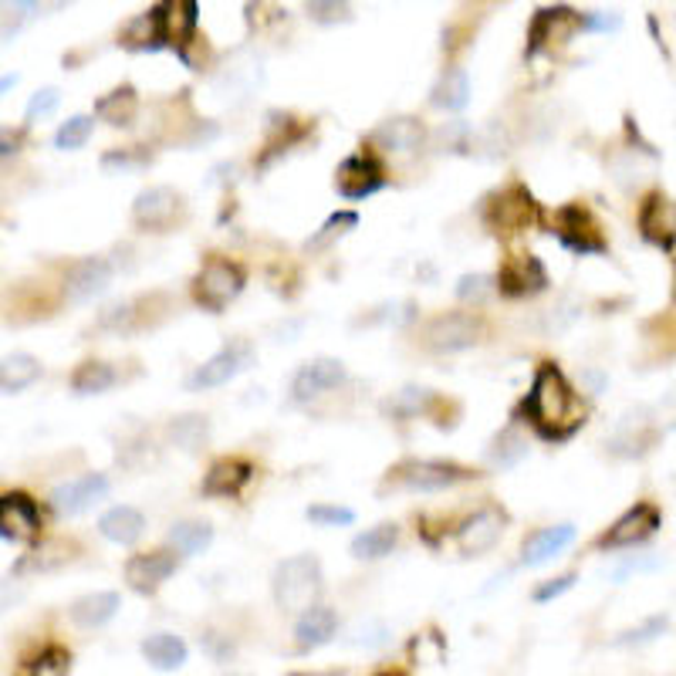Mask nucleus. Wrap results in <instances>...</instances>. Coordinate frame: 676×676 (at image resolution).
I'll return each instance as SVG.
<instances>
[{
    "instance_id": "nucleus-1",
    "label": "nucleus",
    "mask_w": 676,
    "mask_h": 676,
    "mask_svg": "<svg viewBox=\"0 0 676 676\" xmlns=\"http://www.w3.org/2000/svg\"><path fill=\"white\" fill-rule=\"evenodd\" d=\"M525 416L545 440H568L585 427V402L555 362L538 366L525 396Z\"/></svg>"
},
{
    "instance_id": "nucleus-2",
    "label": "nucleus",
    "mask_w": 676,
    "mask_h": 676,
    "mask_svg": "<svg viewBox=\"0 0 676 676\" xmlns=\"http://www.w3.org/2000/svg\"><path fill=\"white\" fill-rule=\"evenodd\" d=\"M325 592L321 561L315 555H291L271 575V596L281 613H305Z\"/></svg>"
},
{
    "instance_id": "nucleus-3",
    "label": "nucleus",
    "mask_w": 676,
    "mask_h": 676,
    "mask_svg": "<svg viewBox=\"0 0 676 676\" xmlns=\"http://www.w3.org/2000/svg\"><path fill=\"white\" fill-rule=\"evenodd\" d=\"M480 220L497 237H518L541 220V207L525 183H507L480 200Z\"/></svg>"
},
{
    "instance_id": "nucleus-4",
    "label": "nucleus",
    "mask_w": 676,
    "mask_h": 676,
    "mask_svg": "<svg viewBox=\"0 0 676 676\" xmlns=\"http://www.w3.org/2000/svg\"><path fill=\"white\" fill-rule=\"evenodd\" d=\"M480 474L457 464V460H399L396 467H389L386 474V487L392 490H409V494H437V490H450L457 484L477 480Z\"/></svg>"
},
{
    "instance_id": "nucleus-5",
    "label": "nucleus",
    "mask_w": 676,
    "mask_h": 676,
    "mask_svg": "<svg viewBox=\"0 0 676 676\" xmlns=\"http://www.w3.org/2000/svg\"><path fill=\"white\" fill-rule=\"evenodd\" d=\"M484 318L474 311H444L419 328V346L434 356H457L484 342Z\"/></svg>"
},
{
    "instance_id": "nucleus-6",
    "label": "nucleus",
    "mask_w": 676,
    "mask_h": 676,
    "mask_svg": "<svg viewBox=\"0 0 676 676\" xmlns=\"http://www.w3.org/2000/svg\"><path fill=\"white\" fill-rule=\"evenodd\" d=\"M247 285V275L237 261L230 258H220V254H213V258H207L193 278V301L210 311V315H220L223 308H230L240 291Z\"/></svg>"
},
{
    "instance_id": "nucleus-7",
    "label": "nucleus",
    "mask_w": 676,
    "mask_h": 676,
    "mask_svg": "<svg viewBox=\"0 0 676 676\" xmlns=\"http://www.w3.org/2000/svg\"><path fill=\"white\" fill-rule=\"evenodd\" d=\"M551 233L561 240L565 250L578 254V258H588V254H606L609 240L603 233V223L596 220L588 207L581 203H565L561 210H555L551 220Z\"/></svg>"
},
{
    "instance_id": "nucleus-8",
    "label": "nucleus",
    "mask_w": 676,
    "mask_h": 676,
    "mask_svg": "<svg viewBox=\"0 0 676 676\" xmlns=\"http://www.w3.org/2000/svg\"><path fill=\"white\" fill-rule=\"evenodd\" d=\"M187 217V200L173 187H146L132 200V223L142 233H169L177 230Z\"/></svg>"
},
{
    "instance_id": "nucleus-9",
    "label": "nucleus",
    "mask_w": 676,
    "mask_h": 676,
    "mask_svg": "<svg viewBox=\"0 0 676 676\" xmlns=\"http://www.w3.org/2000/svg\"><path fill=\"white\" fill-rule=\"evenodd\" d=\"M386 187V166L379 159L376 149H359L352 156H346L335 169V190L342 200H369Z\"/></svg>"
},
{
    "instance_id": "nucleus-10",
    "label": "nucleus",
    "mask_w": 676,
    "mask_h": 676,
    "mask_svg": "<svg viewBox=\"0 0 676 676\" xmlns=\"http://www.w3.org/2000/svg\"><path fill=\"white\" fill-rule=\"evenodd\" d=\"M581 31V14L555 4V8H538L531 24H528V44H525V58H541L555 48H565L575 34Z\"/></svg>"
},
{
    "instance_id": "nucleus-11",
    "label": "nucleus",
    "mask_w": 676,
    "mask_h": 676,
    "mask_svg": "<svg viewBox=\"0 0 676 676\" xmlns=\"http://www.w3.org/2000/svg\"><path fill=\"white\" fill-rule=\"evenodd\" d=\"M254 366V346L247 338H233L223 349H217L203 366L193 369V376L187 379L190 392H207V389H220L230 379H237L240 372H247Z\"/></svg>"
},
{
    "instance_id": "nucleus-12",
    "label": "nucleus",
    "mask_w": 676,
    "mask_h": 676,
    "mask_svg": "<svg viewBox=\"0 0 676 676\" xmlns=\"http://www.w3.org/2000/svg\"><path fill=\"white\" fill-rule=\"evenodd\" d=\"M41 528H44V515L31 494L24 490L0 494V541L31 545L41 538Z\"/></svg>"
},
{
    "instance_id": "nucleus-13",
    "label": "nucleus",
    "mask_w": 676,
    "mask_h": 676,
    "mask_svg": "<svg viewBox=\"0 0 676 676\" xmlns=\"http://www.w3.org/2000/svg\"><path fill=\"white\" fill-rule=\"evenodd\" d=\"M116 281V265L102 254H89V258H78L68 265L61 291L71 305H89L96 298H102Z\"/></svg>"
},
{
    "instance_id": "nucleus-14",
    "label": "nucleus",
    "mask_w": 676,
    "mask_h": 676,
    "mask_svg": "<svg viewBox=\"0 0 676 676\" xmlns=\"http://www.w3.org/2000/svg\"><path fill=\"white\" fill-rule=\"evenodd\" d=\"M166 311H169V305L162 295H142V298H129V301L106 308L96 318V328L109 331V335H136V331L159 325L166 318Z\"/></svg>"
},
{
    "instance_id": "nucleus-15",
    "label": "nucleus",
    "mask_w": 676,
    "mask_h": 676,
    "mask_svg": "<svg viewBox=\"0 0 676 676\" xmlns=\"http://www.w3.org/2000/svg\"><path fill=\"white\" fill-rule=\"evenodd\" d=\"M349 379V369L342 359H328V356H318V359H308L305 366H298V372L291 376V402L295 406H308L328 392H335L338 386H346Z\"/></svg>"
},
{
    "instance_id": "nucleus-16",
    "label": "nucleus",
    "mask_w": 676,
    "mask_h": 676,
    "mask_svg": "<svg viewBox=\"0 0 676 676\" xmlns=\"http://www.w3.org/2000/svg\"><path fill=\"white\" fill-rule=\"evenodd\" d=\"M112 484L106 474L92 470V474H78L71 480H61L54 490H51V507L61 515V518H78L84 511H92L96 504H102L109 497Z\"/></svg>"
},
{
    "instance_id": "nucleus-17",
    "label": "nucleus",
    "mask_w": 676,
    "mask_h": 676,
    "mask_svg": "<svg viewBox=\"0 0 676 676\" xmlns=\"http://www.w3.org/2000/svg\"><path fill=\"white\" fill-rule=\"evenodd\" d=\"M149 18L156 24V34H159L162 48L183 51L197 34L200 4H197V0H159V4L149 11Z\"/></svg>"
},
{
    "instance_id": "nucleus-18",
    "label": "nucleus",
    "mask_w": 676,
    "mask_h": 676,
    "mask_svg": "<svg viewBox=\"0 0 676 676\" xmlns=\"http://www.w3.org/2000/svg\"><path fill=\"white\" fill-rule=\"evenodd\" d=\"M494 285L504 298H531V295H541L548 288V271L528 250L507 254L497 268V275H494Z\"/></svg>"
},
{
    "instance_id": "nucleus-19",
    "label": "nucleus",
    "mask_w": 676,
    "mask_h": 676,
    "mask_svg": "<svg viewBox=\"0 0 676 676\" xmlns=\"http://www.w3.org/2000/svg\"><path fill=\"white\" fill-rule=\"evenodd\" d=\"M180 568V555L173 548H156V551H136L129 555L122 575H126V585L139 596H156V592L177 575Z\"/></svg>"
},
{
    "instance_id": "nucleus-20",
    "label": "nucleus",
    "mask_w": 676,
    "mask_h": 676,
    "mask_svg": "<svg viewBox=\"0 0 676 676\" xmlns=\"http://www.w3.org/2000/svg\"><path fill=\"white\" fill-rule=\"evenodd\" d=\"M659 525H663V518H659V507L656 504H636V507H629V511L599 538V548H606V551H619V548H636V545H643V541H649L656 531H659Z\"/></svg>"
},
{
    "instance_id": "nucleus-21",
    "label": "nucleus",
    "mask_w": 676,
    "mask_h": 676,
    "mask_svg": "<svg viewBox=\"0 0 676 676\" xmlns=\"http://www.w3.org/2000/svg\"><path fill=\"white\" fill-rule=\"evenodd\" d=\"M504 528H507V515L494 504H484L457 525V548L464 555H484L500 541Z\"/></svg>"
},
{
    "instance_id": "nucleus-22",
    "label": "nucleus",
    "mask_w": 676,
    "mask_h": 676,
    "mask_svg": "<svg viewBox=\"0 0 676 676\" xmlns=\"http://www.w3.org/2000/svg\"><path fill=\"white\" fill-rule=\"evenodd\" d=\"M639 233L659 247L669 250L676 243V203L666 193H649L639 207Z\"/></svg>"
},
{
    "instance_id": "nucleus-23",
    "label": "nucleus",
    "mask_w": 676,
    "mask_h": 676,
    "mask_svg": "<svg viewBox=\"0 0 676 676\" xmlns=\"http://www.w3.org/2000/svg\"><path fill=\"white\" fill-rule=\"evenodd\" d=\"M250 480H254V464L250 460H243V457H220L203 474L200 490L207 497H237V494H243V487Z\"/></svg>"
},
{
    "instance_id": "nucleus-24",
    "label": "nucleus",
    "mask_w": 676,
    "mask_h": 676,
    "mask_svg": "<svg viewBox=\"0 0 676 676\" xmlns=\"http://www.w3.org/2000/svg\"><path fill=\"white\" fill-rule=\"evenodd\" d=\"M379 152H392V156H409V152H419L422 142H427V129H422L419 119L412 116H399V119H389L382 122L372 139H369Z\"/></svg>"
},
{
    "instance_id": "nucleus-25",
    "label": "nucleus",
    "mask_w": 676,
    "mask_h": 676,
    "mask_svg": "<svg viewBox=\"0 0 676 676\" xmlns=\"http://www.w3.org/2000/svg\"><path fill=\"white\" fill-rule=\"evenodd\" d=\"M656 437H659V434H656V427H653L649 412L639 409V412H629V416L619 422V430H616L613 440H609V450H613L616 457H643V454L653 450Z\"/></svg>"
},
{
    "instance_id": "nucleus-26",
    "label": "nucleus",
    "mask_w": 676,
    "mask_h": 676,
    "mask_svg": "<svg viewBox=\"0 0 676 676\" xmlns=\"http://www.w3.org/2000/svg\"><path fill=\"white\" fill-rule=\"evenodd\" d=\"M122 609L119 592H89V596H78L68 606V616L78 629H102L109 626Z\"/></svg>"
},
{
    "instance_id": "nucleus-27",
    "label": "nucleus",
    "mask_w": 676,
    "mask_h": 676,
    "mask_svg": "<svg viewBox=\"0 0 676 676\" xmlns=\"http://www.w3.org/2000/svg\"><path fill=\"white\" fill-rule=\"evenodd\" d=\"M571 541H575V525H568V521L538 528V531H535L531 538H525V545H521V565H528V568L548 565V561L558 558Z\"/></svg>"
},
{
    "instance_id": "nucleus-28",
    "label": "nucleus",
    "mask_w": 676,
    "mask_h": 676,
    "mask_svg": "<svg viewBox=\"0 0 676 676\" xmlns=\"http://www.w3.org/2000/svg\"><path fill=\"white\" fill-rule=\"evenodd\" d=\"M338 633V613L331 606H321L315 603L311 609L298 613V623H295V643L298 649H321L335 639Z\"/></svg>"
},
{
    "instance_id": "nucleus-29",
    "label": "nucleus",
    "mask_w": 676,
    "mask_h": 676,
    "mask_svg": "<svg viewBox=\"0 0 676 676\" xmlns=\"http://www.w3.org/2000/svg\"><path fill=\"white\" fill-rule=\"evenodd\" d=\"M142 659L159 669V673H173V669H183L187 659H190V646L183 636L177 633H152L142 639Z\"/></svg>"
},
{
    "instance_id": "nucleus-30",
    "label": "nucleus",
    "mask_w": 676,
    "mask_h": 676,
    "mask_svg": "<svg viewBox=\"0 0 676 676\" xmlns=\"http://www.w3.org/2000/svg\"><path fill=\"white\" fill-rule=\"evenodd\" d=\"M99 535L112 545H136L146 535V515L132 504H116L99 518Z\"/></svg>"
},
{
    "instance_id": "nucleus-31",
    "label": "nucleus",
    "mask_w": 676,
    "mask_h": 676,
    "mask_svg": "<svg viewBox=\"0 0 676 676\" xmlns=\"http://www.w3.org/2000/svg\"><path fill=\"white\" fill-rule=\"evenodd\" d=\"M44 376V366L31 352H11L0 359V396H18Z\"/></svg>"
},
{
    "instance_id": "nucleus-32",
    "label": "nucleus",
    "mask_w": 676,
    "mask_h": 676,
    "mask_svg": "<svg viewBox=\"0 0 676 676\" xmlns=\"http://www.w3.org/2000/svg\"><path fill=\"white\" fill-rule=\"evenodd\" d=\"M166 437L183 454H200L210 440V416L203 412H180L166 422Z\"/></svg>"
},
{
    "instance_id": "nucleus-33",
    "label": "nucleus",
    "mask_w": 676,
    "mask_h": 676,
    "mask_svg": "<svg viewBox=\"0 0 676 676\" xmlns=\"http://www.w3.org/2000/svg\"><path fill=\"white\" fill-rule=\"evenodd\" d=\"M71 649L61 646V643H44L38 646L34 653H28L14 676H71Z\"/></svg>"
},
{
    "instance_id": "nucleus-34",
    "label": "nucleus",
    "mask_w": 676,
    "mask_h": 676,
    "mask_svg": "<svg viewBox=\"0 0 676 676\" xmlns=\"http://www.w3.org/2000/svg\"><path fill=\"white\" fill-rule=\"evenodd\" d=\"M116 382H119L116 366H112V362H102V359H84V362H78L74 372H71V379H68V386H71L74 396H102V392H109Z\"/></svg>"
},
{
    "instance_id": "nucleus-35",
    "label": "nucleus",
    "mask_w": 676,
    "mask_h": 676,
    "mask_svg": "<svg viewBox=\"0 0 676 676\" xmlns=\"http://www.w3.org/2000/svg\"><path fill=\"white\" fill-rule=\"evenodd\" d=\"M430 102L444 112H464L470 106V74L464 68H447L434 84Z\"/></svg>"
},
{
    "instance_id": "nucleus-36",
    "label": "nucleus",
    "mask_w": 676,
    "mask_h": 676,
    "mask_svg": "<svg viewBox=\"0 0 676 676\" xmlns=\"http://www.w3.org/2000/svg\"><path fill=\"white\" fill-rule=\"evenodd\" d=\"M166 541H169V548H173L177 555L197 558V555H203L213 545V528H210V521L187 518V521H177L173 528H169Z\"/></svg>"
},
{
    "instance_id": "nucleus-37",
    "label": "nucleus",
    "mask_w": 676,
    "mask_h": 676,
    "mask_svg": "<svg viewBox=\"0 0 676 676\" xmlns=\"http://www.w3.org/2000/svg\"><path fill=\"white\" fill-rule=\"evenodd\" d=\"M396 545H399V525L382 521V525L366 528L362 535L352 538V558H359V561H379V558L392 555Z\"/></svg>"
},
{
    "instance_id": "nucleus-38",
    "label": "nucleus",
    "mask_w": 676,
    "mask_h": 676,
    "mask_svg": "<svg viewBox=\"0 0 676 676\" xmlns=\"http://www.w3.org/2000/svg\"><path fill=\"white\" fill-rule=\"evenodd\" d=\"M440 399L430 392V389H419V386H406L399 392H392L386 402H382V412L389 419H419V416H427Z\"/></svg>"
},
{
    "instance_id": "nucleus-39",
    "label": "nucleus",
    "mask_w": 676,
    "mask_h": 676,
    "mask_svg": "<svg viewBox=\"0 0 676 676\" xmlns=\"http://www.w3.org/2000/svg\"><path fill=\"white\" fill-rule=\"evenodd\" d=\"M528 457V437L518 427H507L494 437V444L487 447V460L497 470H511Z\"/></svg>"
},
{
    "instance_id": "nucleus-40",
    "label": "nucleus",
    "mask_w": 676,
    "mask_h": 676,
    "mask_svg": "<svg viewBox=\"0 0 676 676\" xmlns=\"http://www.w3.org/2000/svg\"><path fill=\"white\" fill-rule=\"evenodd\" d=\"M136 112H139V96L132 84H119V89H112L96 102V116L109 126H129Z\"/></svg>"
},
{
    "instance_id": "nucleus-41",
    "label": "nucleus",
    "mask_w": 676,
    "mask_h": 676,
    "mask_svg": "<svg viewBox=\"0 0 676 676\" xmlns=\"http://www.w3.org/2000/svg\"><path fill=\"white\" fill-rule=\"evenodd\" d=\"M74 545L71 541H44V545H38L31 555H24L18 565H14V571L18 575H28V571H51V568H61V565H68V561H74Z\"/></svg>"
},
{
    "instance_id": "nucleus-42",
    "label": "nucleus",
    "mask_w": 676,
    "mask_h": 676,
    "mask_svg": "<svg viewBox=\"0 0 676 676\" xmlns=\"http://www.w3.org/2000/svg\"><path fill=\"white\" fill-rule=\"evenodd\" d=\"M92 132H96V116H71L68 122L58 126V132H54V149H61V152H78V149L89 146Z\"/></svg>"
},
{
    "instance_id": "nucleus-43",
    "label": "nucleus",
    "mask_w": 676,
    "mask_h": 676,
    "mask_svg": "<svg viewBox=\"0 0 676 676\" xmlns=\"http://www.w3.org/2000/svg\"><path fill=\"white\" fill-rule=\"evenodd\" d=\"M305 14L321 28H338L352 21V0H305Z\"/></svg>"
},
{
    "instance_id": "nucleus-44",
    "label": "nucleus",
    "mask_w": 676,
    "mask_h": 676,
    "mask_svg": "<svg viewBox=\"0 0 676 676\" xmlns=\"http://www.w3.org/2000/svg\"><path fill=\"white\" fill-rule=\"evenodd\" d=\"M305 518L315 528H349L356 521V511L352 507H342V504H311Z\"/></svg>"
},
{
    "instance_id": "nucleus-45",
    "label": "nucleus",
    "mask_w": 676,
    "mask_h": 676,
    "mask_svg": "<svg viewBox=\"0 0 676 676\" xmlns=\"http://www.w3.org/2000/svg\"><path fill=\"white\" fill-rule=\"evenodd\" d=\"M359 227V213L356 210H338V213H331L325 223H321V230H318V237L308 243V247H325L328 240H335V237H346L349 230H356Z\"/></svg>"
},
{
    "instance_id": "nucleus-46",
    "label": "nucleus",
    "mask_w": 676,
    "mask_h": 676,
    "mask_svg": "<svg viewBox=\"0 0 676 676\" xmlns=\"http://www.w3.org/2000/svg\"><path fill=\"white\" fill-rule=\"evenodd\" d=\"M490 295H497V285H494L490 275H464V278L457 281V298L467 301V305H480V301H487Z\"/></svg>"
},
{
    "instance_id": "nucleus-47",
    "label": "nucleus",
    "mask_w": 676,
    "mask_h": 676,
    "mask_svg": "<svg viewBox=\"0 0 676 676\" xmlns=\"http://www.w3.org/2000/svg\"><path fill=\"white\" fill-rule=\"evenodd\" d=\"M149 162V152H139L136 146L129 149H112L102 156V166L106 169H122V173H129V169H142Z\"/></svg>"
},
{
    "instance_id": "nucleus-48",
    "label": "nucleus",
    "mask_w": 676,
    "mask_h": 676,
    "mask_svg": "<svg viewBox=\"0 0 676 676\" xmlns=\"http://www.w3.org/2000/svg\"><path fill=\"white\" fill-rule=\"evenodd\" d=\"M58 106H61V92H58V89H41V92L31 96V102H28V109H24V119H28V122L48 119Z\"/></svg>"
},
{
    "instance_id": "nucleus-49",
    "label": "nucleus",
    "mask_w": 676,
    "mask_h": 676,
    "mask_svg": "<svg viewBox=\"0 0 676 676\" xmlns=\"http://www.w3.org/2000/svg\"><path fill=\"white\" fill-rule=\"evenodd\" d=\"M578 581V575L575 571H568V575H558V578H548V581H541L535 592H531V599L538 603V606H545V603H551V599H558V596H565V592L571 588Z\"/></svg>"
},
{
    "instance_id": "nucleus-50",
    "label": "nucleus",
    "mask_w": 676,
    "mask_h": 676,
    "mask_svg": "<svg viewBox=\"0 0 676 676\" xmlns=\"http://www.w3.org/2000/svg\"><path fill=\"white\" fill-rule=\"evenodd\" d=\"M200 646L207 649V656L210 659H217V663H230L233 659V653H237V646H233V639L227 636V633H203L200 636Z\"/></svg>"
},
{
    "instance_id": "nucleus-51",
    "label": "nucleus",
    "mask_w": 676,
    "mask_h": 676,
    "mask_svg": "<svg viewBox=\"0 0 676 676\" xmlns=\"http://www.w3.org/2000/svg\"><path fill=\"white\" fill-rule=\"evenodd\" d=\"M623 18L619 14H606V11H592V14H581V31H592V34H606V31H619Z\"/></svg>"
},
{
    "instance_id": "nucleus-52",
    "label": "nucleus",
    "mask_w": 676,
    "mask_h": 676,
    "mask_svg": "<svg viewBox=\"0 0 676 676\" xmlns=\"http://www.w3.org/2000/svg\"><path fill=\"white\" fill-rule=\"evenodd\" d=\"M28 142V129H0V162L4 159H14Z\"/></svg>"
},
{
    "instance_id": "nucleus-53",
    "label": "nucleus",
    "mask_w": 676,
    "mask_h": 676,
    "mask_svg": "<svg viewBox=\"0 0 676 676\" xmlns=\"http://www.w3.org/2000/svg\"><path fill=\"white\" fill-rule=\"evenodd\" d=\"M666 629V619H649L646 626H639V629H633V633H623L616 643L619 646H626V643H646V639H653L656 633H663Z\"/></svg>"
},
{
    "instance_id": "nucleus-54",
    "label": "nucleus",
    "mask_w": 676,
    "mask_h": 676,
    "mask_svg": "<svg viewBox=\"0 0 676 676\" xmlns=\"http://www.w3.org/2000/svg\"><path fill=\"white\" fill-rule=\"evenodd\" d=\"M0 4L11 8V11H18V14H34L41 0H0Z\"/></svg>"
},
{
    "instance_id": "nucleus-55",
    "label": "nucleus",
    "mask_w": 676,
    "mask_h": 676,
    "mask_svg": "<svg viewBox=\"0 0 676 676\" xmlns=\"http://www.w3.org/2000/svg\"><path fill=\"white\" fill-rule=\"evenodd\" d=\"M14 84H18V74H0V99H4Z\"/></svg>"
},
{
    "instance_id": "nucleus-56",
    "label": "nucleus",
    "mask_w": 676,
    "mask_h": 676,
    "mask_svg": "<svg viewBox=\"0 0 676 676\" xmlns=\"http://www.w3.org/2000/svg\"><path fill=\"white\" fill-rule=\"evenodd\" d=\"M372 676H406L402 669H379V673H372Z\"/></svg>"
}]
</instances>
